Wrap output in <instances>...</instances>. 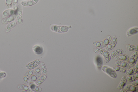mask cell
Returning <instances> with one entry per match:
<instances>
[{"label": "cell", "instance_id": "cell-1", "mask_svg": "<svg viewBox=\"0 0 138 92\" xmlns=\"http://www.w3.org/2000/svg\"><path fill=\"white\" fill-rule=\"evenodd\" d=\"M94 52L97 54L102 55L106 63H109L111 60L110 54L106 49L102 48H96L94 49Z\"/></svg>", "mask_w": 138, "mask_h": 92}, {"label": "cell", "instance_id": "cell-2", "mask_svg": "<svg viewBox=\"0 0 138 92\" xmlns=\"http://www.w3.org/2000/svg\"><path fill=\"white\" fill-rule=\"evenodd\" d=\"M112 38L110 35H108L103 40L101 41H95L93 42V44L97 48H103L106 47L111 41Z\"/></svg>", "mask_w": 138, "mask_h": 92}, {"label": "cell", "instance_id": "cell-3", "mask_svg": "<svg viewBox=\"0 0 138 92\" xmlns=\"http://www.w3.org/2000/svg\"><path fill=\"white\" fill-rule=\"evenodd\" d=\"M101 69L103 72L112 78H116L117 77V73L112 68L110 67L104 65L102 67Z\"/></svg>", "mask_w": 138, "mask_h": 92}, {"label": "cell", "instance_id": "cell-4", "mask_svg": "<svg viewBox=\"0 0 138 92\" xmlns=\"http://www.w3.org/2000/svg\"><path fill=\"white\" fill-rule=\"evenodd\" d=\"M138 57L137 51L134 52L131 56L128 62L131 67H133L136 63Z\"/></svg>", "mask_w": 138, "mask_h": 92}, {"label": "cell", "instance_id": "cell-5", "mask_svg": "<svg viewBox=\"0 0 138 92\" xmlns=\"http://www.w3.org/2000/svg\"><path fill=\"white\" fill-rule=\"evenodd\" d=\"M117 38L115 36H114L110 43L106 47V50L108 51L112 50L117 45Z\"/></svg>", "mask_w": 138, "mask_h": 92}, {"label": "cell", "instance_id": "cell-6", "mask_svg": "<svg viewBox=\"0 0 138 92\" xmlns=\"http://www.w3.org/2000/svg\"><path fill=\"white\" fill-rule=\"evenodd\" d=\"M40 60L39 59L36 60L28 64L26 66V67L28 69H33L37 67L40 64Z\"/></svg>", "mask_w": 138, "mask_h": 92}, {"label": "cell", "instance_id": "cell-7", "mask_svg": "<svg viewBox=\"0 0 138 92\" xmlns=\"http://www.w3.org/2000/svg\"><path fill=\"white\" fill-rule=\"evenodd\" d=\"M121 54L118 55L115 57L114 60L115 61H124L128 62L129 58V56L125 54Z\"/></svg>", "mask_w": 138, "mask_h": 92}, {"label": "cell", "instance_id": "cell-8", "mask_svg": "<svg viewBox=\"0 0 138 92\" xmlns=\"http://www.w3.org/2000/svg\"><path fill=\"white\" fill-rule=\"evenodd\" d=\"M115 65V66H118L127 69L131 68L128 62L124 61H116Z\"/></svg>", "mask_w": 138, "mask_h": 92}, {"label": "cell", "instance_id": "cell-9", "mask_svg": "<svg viewBox=\"0 0 138 92\" xmlns=\"http://www.w3.org/2000/svg\"><path fill=\"white\" fill-rule=\"evenodd\" d=\"M16 17V15L15 14H14L2 20V23L4 24H8L15 20Z\"/></svg>", "mask_w": 138, "mask_h": 92}, {"label": "cell", "instance_id": "cell-10", "mask_svg": "<svg viewBox=\"0 0 138 92\" xmlns=\"http://www.w3.org/2000/svg\"><path fill=\"white\" fill-rule=\"evenodd\" d=\"M138 32V28L137 27H134L130 28L127 31L126 35L128 37L131 36Z\"/></svg>", "mask_w": 138, "mask_h": 92}, {"label": "cell", "instance_id": "cell-11", "mask_svg": "<svg viewBox=\"0 0 138 92\" xmlns=\"http://www.w3.org/2000/svg\"><path fill=\"white\" fill-rule=\"evenodd\" d=\"M22 17V10L20 9H19L17 11L16 18L17 22L19 24H23Z\"/></svg>", "mask_w": 138, "mask_h": 92}, {"label": "cell", "instance_id": "cell-12", "mask_svg": "<svg viewBox=\"0 0 138 92\" xmlns=\"http://www.w3.org/2000/svg\"><path fill=\"white\" fill-rule=\"evenodd\" d=\"M39 0H29V1H25L21 3L22 5L25 6H32L38 2Z\"/></svg>", "mask_w": 138, "mask_h": 92}, {"label": "cell", "instance_id": "cell-13", "mask_svg": "<svg viewBox=\"0 0 138 92\" xmlns=\"http://www.w3.org/2000/svg\"><path fill=\"white\" fill-rule=\"evenodd\" d=\"M127 81L126 77L125 76H122L120 82L118 85L117 89L119 90H120L123 88L126 85Z\"/></svg>", "mask_w": 138, "mask_h": 92}, {"label": "cell", "instance_id": "cell-14", "mask_svg": "<svg viewBox=\"0 0 138 92\" xmlns=\"http://www.w3.org/2000/svg\"><path fill=\"white\" fill-rule=\"evenodd\" d=\"M127 91L132 92H137L138 88L137 87L134 86L133 85H127L124 87V88Z\"/></svg>", "mask_w": 138, "mask_h": 92}, {"label": "cell", "instance_id": "cell-15", "mask_svg": "<svg viewBox=\"0 0 138 92\" xmlns=\"http://www.w3.org/2000/svg\"><path fill=\"white\" fill-rule=\"evenodd\" d=\"M96 62L98 69L99 70H101L103 65V61L100 55H98L96 56Z\"/></svg>", "mask_w": 138, "mask_h": 92}, {"label": "cell", "instance_id": "cell-16", "mask_svg": "<svg viewBox=\"0 0 138 92\" xmlns=\"http://www.w3.org/2000/svg\"><path fill=\"white\" fill-rule=\"evenodd\" d=\"M69 27L67 26H56L55 28V32L59 33H63L68 31Z\"/></svg>", "mask_w": 138, "mask_h": 92}, {"label": "cell", "instance_id": "cell-17", "mask_svg": "<svg viewBox=\"0 0 138 92\" xmlns=\"http://www.w3.org/2000/svg\"><path fill=\"white\" fill-rule=\"evenodd\" d=\"M15 11L14 10L9 9L6 10L3 12L2 17L3 18L7 17L15 14Z\"/></svg>", "mask_w": 138, "mask_h": 92}, {"label": "cell", "instance_id": "cell-18", "mask_svg": "<svg viewBox=\"0 0 138 92\" xmlns=\"http://www.w3.org/2000/svg\"><path fill=\"white\" fill-rule=\"evenodd\" d=\"M17 22L15 21L12 22L7 25L5 28V31L6 33L9 32L11 30L17 25Z\"/></svg>", "mask_w": 138, "mask_h": 92}, {"label": "cell", "instance_id": "cell-19", "mask_svg": "<svg viewBox=\"0 0 138 92\" xmlns=\"http://www.w3.org/2000/svg\"><path fill=\"white\" fill-rule=\"evenodd\" d=\"M33 70L29 71L25 74L23 78V82L25 84H27L30 78L33 74Z\"/></svg>", "mask_w": 138, "mask_h": 92}, {"label": "cell", "instance_id": "cell-20", "mask_svg": "<svg viewBox=\"0 0 138 92\" xmlns=\"http://www.w3.org/2000/svg\"><path fill=\"white\" fill-rule=\"evenodd\" d=\"M123 53V51L122 49H115L111 53L110 56L111 58L113 59L116 56Z\"/></svg>", "mask_w": 138, "mask_h": 92}, {"label": "cell", "instance_id": "cell-21", "mask_svg": "<svg viewBox=\"0 0 138 92\" xmlns=\"http://www.w3.org/2000/svg\"><path fill=\"white\" fill-rule=\"evenodd\" d=\"M138 70L136 69L134 67L130 68L127 69L126 72V74L128 76L134 75L138 73Z\"/></svg>", "mask_w": 138, "mask_h": 92}, {"label": "cell", "instance_id": "cell-22", "mask_svg": "<svg viewBox=\"0 0 138 92\" xmlns=\"http://www.w3.org/2000/svg\"><path fill=\"white\" fill-rule=\"evenodd\" d=\"M126 48L127 50L130 51L135 52L138 51V45H134L127 44L126 46Z\"/></svg>", "mask_w": 138, "mask_h": 92}, {"label": "cell", "instance_id": "cell-23", "mask_svg": "<svg viewBox=\"0 0 138 92\" xmlns=\"http://www.w3.org/2000/svg\"><path fill=\"white\" fill-rule=\"evenodd\" d=\"M33 51L35 54L37 55L41 54L43 52L42 48L39 46H35L33 48Z\"/></svg>", "mask_w": 138, "mask_h": 92}, {"label": "cell", "instance_id": "cell-24", "mask_svg": "<svg viewBox=\"0 0 138 92\" xmlns=\"http://www.w3.org/2000/svg\"><path fill=\"white\" fill-rule=\"evenodd\" d=\"M138 73L135 74L130 76H128L127 77V81L131 82H132L138 80Z\"/></svg>", "mask_w": 138, "mask_h": 92}, {"label": "cell", "instance_id": "cell-25", "mask_svg": "<svg viewBox=\"0 0 138 92\" xmlns=\"http://www.w3.org/2000/svg\"><path fill=\"white\" fill-rule=\"evenodd\" d=\"M113 68L116 72H120L123 73H125L127 70L126 68L118 66H115L113 67Z\"/></svg>", "mask_w": 138, "mask_h": 92}, {"label": "cell", "instance_id": "cell-26", "mask_svg": "<svg viewBox=\"0 0 138 92\" xmlns=\"http://www.w3.org/2000/svg\"><path fill=\"white\" fill-rule=\"evenodd\" d=\"M47 76L45 75H43L41 76L36 82V84L38 86H40L44 82L46 79Z\"/></svg>", "mask_w": 138, "mask_h": 92}, {"label": "cell", "instance_id": "cell-27", "mask_svg": "<svg viewBox=\"0 0 138 92\" xmlns=\"http://www.w3.org/2000/svg\"><path fill=\"white\" fill-rule=\"evenodd\" d=\"M18 88L20 90H23L28 91H30L31 90L28 86L24 84H21L18 86Z\"/></svg>", "mask_w": 138, "mask_h": 92}, {"label": "cell", "instance_id": "cell-28", "mask_svg": "<svg viewBox=\"0 0 138 92\" xmlns=\"http://www.w3.org/2000/svg\"><path fill=\"white\" fill-rule=\"evenodd\" d=\"M40 65L42 69V74L45 75H47V70L44 63L43 62L41 63Z\"/></svg>", "mask_w": 138, "mask_h": 92}, {"label": "cell", "instance_id": "cell-29", "mask_svg": "<svg viewBox=\"0 0 138 92\" xmlns=\"http://www.w3.org/2000/svg\"><path fill=\"white\" fill-rule=\"evenodd\" d=\"M30 87L32 90L35 91H40L42 90L41 87L36 86L33 84H30Z\"/></svg>", "mask_w": 138, "mask_h": 92}, {"label": "cell", "instance_id": "cell-30", "mask_svg": "<svg viewBox=\"0 0 138 92\" xmlns=\"http://www.w3.org/2000/svg\"><path fill=\"white\" fill-rule=\"evenodd\" d=\"M13 0H6L5 5L7 9H10L12 8Z\"/></svg>", "mask_w": 138, "mask_h": 92}, {"label": "cell", "instance_id": "cell-31", "mask_svg": "<svg viewBox=\"0 0 138 92\" xmlns=\"http://www.w3.org/2000/svg\"><path fill=\"white\" fill-rule=\"evenodd\" d=\"M41 74V71L39 67H38L35 70L34 73V75L37 77L38 78L40 77Z\"/></svg>", "mask_w": 138, "mask_h": 92}, {"label": "cell", "instance_id": "cell-32", "mask_svg": "<svg viewBox=\"0 0 138 92\" xmlns=\"http://www.w3.org/2000/svg\"><path fill=\"white\" fill-rule=\"evenodd\" d=\"M17 2L18 0H13V9L15 11L17 9Z\"/></svg>", "mask_w": 138, "mask_h": 92}, {"label": "cell", "instance_id": "cell-33", "mask_svg": "<svg viewBox=\"0 0 138 92\" xmlns=\"http://www.w3.org/2000/svg\"><path fill=\"white\" fill-rule=\"evenodd\" d=\"M7 76L6 73L4 72H0V80L5 78Z\"/></svg>", "mask_w": 138, "mask_h": 92}, {"label": "cell", "instance_id": "cell-34", "mask_svg": "<svg viewBox=\"0 0 138 92\" xmlns=\"http://www.w3.org/2000/svg\"><path fill=\"white\" fill-rule=\"evenodd\" d=\"M38 79L37 77L35 75H33L31 76L30 80L31 82H34L37 80Z\"/></svg>", "mask_w": 138, "mask_h": 92}, {"label": "cell", "instance_id": "cell-35", "mask_svg": "<svg viewBox=\"0 0 138 92\" xmlns=\"http://www.w3.org/2000/svg\"><path fill=\"white\" fill-rule=\"evenodd\" d=\"M132 82V84L133 85L137 87L138 86V80Z\"/></svg>", "mask_w": 138, "mask_h": 92}, {"label": "cell", "instance_id": "cell-36", "mask_svg": "<svg viewBox=\"0 0 138 92\" xmlns=\"http://www.w3.org/2000/svg\"><path fill=\"white\" fill-rule=\"evenodd\" d=\"M134 67L136 69L138 70V63L137 62L136 63V64Z\"/></svg>", "mask_w": 138, "mask_h": 92}, {"label": "cell", "instance_id": "cell-37", "mask_svg": "<svg viewBox=\"0 0 138 92\" xmlns=\"http://www.w3.org/2000/svg\"><path fill=\"white\" fill-rule=\"evenodd\" d=\"M120 92H127V91L124 89H122L120 90Z\"/></svg>", "mask_w": 138, "mask_h": 92}]
</instances>
